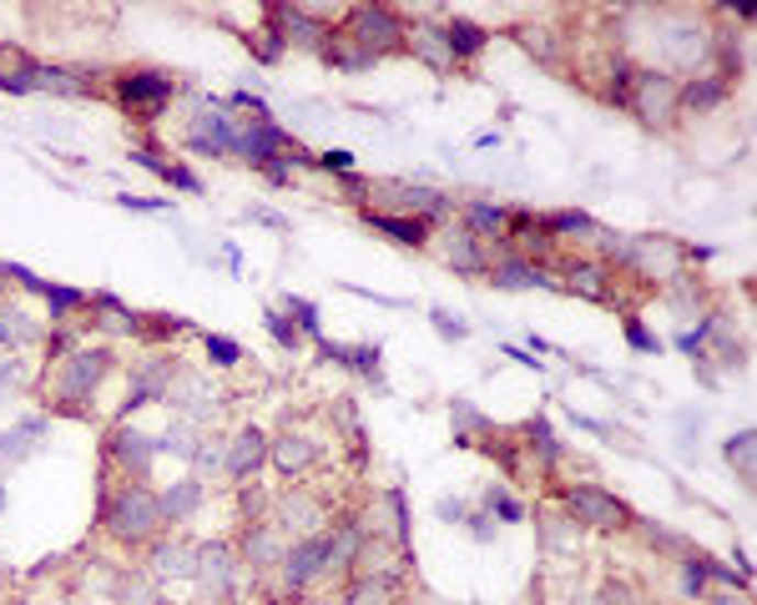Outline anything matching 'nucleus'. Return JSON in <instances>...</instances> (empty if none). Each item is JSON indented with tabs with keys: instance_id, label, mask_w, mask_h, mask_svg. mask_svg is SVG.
<instances>
[{
	"instance_id": "f3484780",
	"label": "nucleus",
	"mask_w": 757,
	"mask_h": 605,
	"mask_svg": "<svg viewBox=\"0 0 757 605\" xmlns=\"http://www.w3.org/2000/svg\"><path fill=\"white\" fill-rule=\"evenodd\" d=\"M283 152H293V142H288V132L278 122H243L233 157H243L248 167H268V161L283 157Z\"/></svg>"
},
{
	"instance_id": "ea45409f",
	"label": "nucleus",
	"mask_w": 757,
	"mask_h": 605,
	"mask_svg": "<svg viewBox=\"0 0 757 605\" xmlns=\"http://www.w3.org/2000/svg\"><path fill=\"white\" fill-rule=\"evenodd\" d=\"M525 439H531V445H521V449H531V455L541 459L546 470L560 459V439L550 434V424H546V419H531V424H525Z\"/></svg>"
},
{
	"instance_id": "3c124183",
	"label": "nucleus",
	"mask_w": 757,
	"mask_h": 605,
	"mask_svg": "<svg viewBox=\"0 0 757 605\" xmlns=\"http://www.w3.org/2000/svg\"><path fill=\"white\" fill-rule=\"evenodd\" d=\"M263 323H268V334H274L283 348H293V344H299V323L288 318V313H268V318H263Z\"/></svg>"
},
{
	"instance_id": "603ef678",
	"label": "nucleus",
	"mask_w": 757,
	"mask_h": 605,
	"mask_svg": "<svg viewBox=\"0 0 757 605\" xmlns=\"http://www.w3.org/2000/svg\"><path fill=\"white\" fill-rule=\"evenodd\" d=\"M283 309L299 318V334H319V309H313V303H303V298H283Z\"/></svg>"
},
{
	"instance_id": "f704fd0d",
	"label": "nucleus",
	"mask_w": 757,
	"mask_h": 605,
	"mask_svg": "<svg viewBox=\"0 0 757 605\" xmlns=\"http://www.w3.org/2000/svg\"><path fill=\"white\" fill-rule=\"evenodd\" d=\"M36 338H46V323L11 309V303H0V344H36Z\"/></svg>"
},
{
	"instance_id": "bb28decb",
	"label": "nucleus",
	"mask_w": 757,
	"mask_h": 605,
	"mask_svg": "<svg viewBox=\"0 0 757 605\" xmlns=\"http://www.w3.org/2000/svg\"><path fill=\"white\" fill-rule=\"evenodd\" d=\"M546 223H550V233H556V243H576V247H591V253H597L601 233H606L597 217H586V212H576V208L571 212H550Z\"/></svg>"
},
{
	"instance_id": "b1692460",
	"label": "nucleus",
	"mask_w": 757,
	"mask_h": 605,
	"mask_svg": "<svg viewBox=\"0 0 757 605\" xmlns=\"http://www.w3.org/2000/svg\"><path fill=\"white\" fill-rule=\"evenodd\" d=\"M268 21L278 25V41H293V46H309V51H323V41H329V25L313 21V15L293 11V5H268Z\"/></svg>"
},
{
	"instance_id": "f03ea898",
	"label": "nucleus",
	"mask_w": 757,
	"mask_h": 605,
	"mask_svg": "<svg viewBox=\"0 0 757 605\" xmlns=\"http://www.w3.org/2000/svg\"><path fill=\"white\" fill-rule=\"evenodd\" d=\"M677 76L657 71V66H632V81H626V112L636 116L642 126H652V132H667L677 116H682V107H677Z\"/></svg>"
},
{
	"instance_id": "0eeeda50",
	"label": "nucleus",
	"mask_w": 757,
	"mask_h": 605,
	"mask_svg": "<svg viewBox=\"0 0 757 605\" xmlns=\"http://www.w3.org/2000/svg\"><path fill=\"white\" fill-rule=\"evenodd\" d=\"M172 91H177V81L167 71H157V66H132V71H122L112 81L116 107L132 116H157L162 107L172 101Z\"/></svg>"
},
{
	"instance_id": "473e14b6",
	"label": "nucleus",
	"mask_w": 757,
	"mask_h": 605,
	"mask_svg": "<svg viewBox=\"0 0 757 605\" xmlns=\"http://www.w3.org/2000/svg\"><path fill=\"white\" fill-rule=\"evenodd\" d=\"M445 41H449V56H455V66H459V61H470V56H480L490 36H485V25L465 21V15H449V21H445Z\"/></svg>"
},
{
	"instance_id": "5701e85b",
	"label": "nucleus",
	"mask_w": 757,
	"mask_h": 605,
	"mask_svg": "<svg viewBox=\"0 0 757 605\" xmlns=\"http://www.w3.org/2000/svg\"><path fill=\"white\" fill-rule=\"evenodd\" d=\"M319 455H323V449L313 445L309 434H278L274 445H268V459L278 464V474H283V480H299V474H309L313 464H319Z\"/></svg>"
},
{
	"instance_id": "e433bc0d",
	"label": "nucleus",
	"mask_w": 757,
	"mask_h": 605,
	"mask_svg": "<svg viewBox=\"0 0 757 605\" xmlns=\"http://www.w3.org/2000/svg\"><path fill=\"white\" fill-rule=\"evenodd\" d=\"M91 309H97V328H107V334H142L137 313L122 309L112 293H97V298H91Z\"/></svg>"
},
{
	"instance_id": "9b49d317",
	"label": "nucleus",
	"mask_w": 757,
	"mask_h": 605,
	"mask_svg": "<svg viewBox=\"0 0 757 605\" xmlns=\"http://www.w3.org/2000/svg\"><path fill=\"white\" fill-rule=\"evenodd\" d=\"M329 570H334V565H329V530L303 535V540L288 545V556H283V591L288 595H303L309 585H319Z\"/></svg>"
},
{
	"instance_id": "864d4df0",
	"label": "nucleus",
	"mask_w": 757,
	"mask_h": 605,
	"mask_svg": "<svg viewBox=\"0 0 757 605\" xmlns=\"http://www.w3.org/2000/svg\"><path fill=\"white\" fill-rule=\"evenodd\" d=\"M626 344H632L636 348V354H657V338H652V334H646V328H642V318H626Z\"/></svg>"
},
{
	"instance_id": "c85d7f7f",
	"label": "nucleus",
	"mask_w": 757,
	"mask_h": 605,
	"mask_svg": "<svg viewBox=\"0 0 757 605\" xmlns=\"http://www.w3.org/2000/svg\"><path fill=\"white\" fill-rule=\"evenodd\" d=\"M0 91H36V61L11 41H0Z\"/></svg>"
},
{
	"instance_id": "2f4dec72",
	"label": "nucleus",
	"mask_w": 757,
	"mask_h": 605,
	"mask_svg": "<svg viewBox=\"0 0 757 605\" xmlns=\"http://www.w3.org/2000/svg\"><path fill=\"white\" fill-rule=\"evenodd\" d=\"M576 535H581V525H576L560 505H550L546 515H541V545H546V556H566V550H576Z\"/></svg>"
},
{
	"instance_id": "4d7b16f0",
	"label": "nucleus",
	"mask_w": 757,
	"mask_h": 605,
	"mask_svg": "<svg viewBox=\"0 0 757 605\" xmlns=\"http://www.w3.org/2000/svg\"><path fill=\"white\" fill-rule=\"evenodd\" d=\"M162 182H172V187H182V192H202V177L198 172H187V167H167V177H162Z\"/></svg>"
},
{
	"instance_id": "6ab92c4d",
	"label": "nucleus",
	"mask_w": 757,
	"mask_h": 605,
	"mask_svg": "<svg viewBox=\"0 0 757 605\" xmlns=\"http://www.w3.org/2000/svg\"><path fill=\"white\" fill-rule=\"evenodd\" d=\"M560 278H566V293H581L591 303H616V288H611V268L597 258H566L560 262Z\"/></svg>"
},
{
	"instance_id": "8fccbe9b",
	"label": "nucleus",
	"mask_w": 757,
	"mask_h": 605,
	"mask_svg": "<svg viewBox=\"0 0 757 605\" xmlns=\"http://www.w3.org/2000/svg\"><path fill=\"white\" fill-rule=\"evenodd\" d=\"M122 605H167L152 581H122Z\"/></svg>"
},
{
	"instance_id": "cd10ccee",
	"label": "nucleus",
	"mask_w": 757,
	"mask_h": 605,
	"mask_svg": "<svg viewBox=\"0 0 757 605\" xmlns=\"http://www.w3.org/2000/svg\"><path fill=\"white\" fill-rule=\"evenodd\" d=\"M459 223L470 227V233H480L485 243H505L510 208H500V202H485V198H475V202H465V217H459Z\"/></svg>"
},
{
	"instance_id": "6e6552de",
	"label": "nucleus",
	"mask_w": 757,
	"mask_h": 605,
	"mask_svg": "<svg viewBox=\"0 0 757 605\" xmlns=\"http://www.w3.org/2000/svg\"><path fill=\"white\" fill-rule=\"evenodd\" d=\"M626 268L642 272L646 283L667 288L671 278H677V272H687V247L677 243V237H661V233H652V237H632Z\"/></svg>"
},
{
	"instance_id": "13d9d810",
	"label": "nucleus",
	"mask_w": 757,
	"mask_h": 605,
	"mask_svg": "<svg viewBox=\"0 0 757 605\" xmlns=\"http://www.w3.org/2000/svg\"><path fill=\"white\" fill-rule=\"evenodd\" d=\"M122 208H132V212H157V208H167V202H157V198H122Z\"/></svg>"
},
{
	"instance_id": "39448f33",
	"label": "nucleus",
	"mask_w": 757,
	"mask_h": 605,
	"mask_svg": "<svg viewBox=\"0 0 757 605\" xmlns=\"http://www.w3.org/2000/svg\"><path fill=\"white\" fill-rule=\"evenodd\" d=\"M112 373V354L107 348H76L71 359L62 363V379H56V404L66 414H87V399L97 394V383Z\"/></svg>"
},
{
	"instance_id": "1a4fd4ad",
	"label": "nucleus",
	"mask_w": 757,
	"mask_h": 605,
	"mask_svg": "<svg viewBox=\"0 0 757 605\" xmlns=\"http://www.w3.org/2000/svg\"><path fill=\"white\" fill-rule=\"evenodd\" d=\"M237 132H243V122H233L218 101H198L192 122H187V147L202 152V157H233Z\"/></svg>"
},
{
	"instance_id": "a878e982",
	"label": "nucleus",
	"mask_w": 757,
	"mask_h": 605,
	"mask_svg": "<svg viewBox=\"0 0 757 605\" xmlns=\"http://www.w3.org/2000/svg\"><path fill=\"white\" fill-rule=\"evenodd\" d=\"M661 293H667L671 309L682 313V318H692V323H702L712 313V298H708V288H702V278H697V272H677V278H671Z\"/></svg>"
},
{
	"instance_id": "7ed1b4c3",
	"label": "nucleus",
	"mask_w": 757,
	"mask_h": 605,
	"mask_svg": "<svg viewBox=\"0 0 757 605\" xmlns=\"http://www.w3.org/2000/svg\"><path fill=\"white\" fill-rule=\"evenodd\" d=\"M657 56H661L657 71H667V76L697 71V66H708V61H712V31H708L702 21H692V15H682V11L661 15Z\"/></svg>"
},
{
	"instance_id": "bf43d9fd",
	"label": "nucleus",
	"mask_w": 757,
	"mask_h": 605,
	"mask_svg": "<svg viewBox=\"0 0 757 605\" xmlns=\"http://www.w3.org/2000/svg\"><path fill=\"white\" fill-rule=\"evenodd\" d=\"M708 605H747V595H743V591H733V595L722 591V595H712V601H708Z\"/></svg>"
},
{
	"instance_id": "5fc2aeb1",
	"label": "nucleus",
	"mask_w": 757,
	"mask_h": 605,
	"mask_svg": "<svg viewBox=\"0 0 757 605\" xmlns=\"http://www.w3.org/2000/svg\"><path fill=\"white\" fill-rule=\"evenodd\" d=\"M313 167H323V172L344 177V172H354V157H348V152H323V157H313Z\"/></svg>"
},
{
	"instance_id": "4be33fe9",
	"label": "nucleus",
	"mask_w": 757,
	"mask_h": 605,
	"mask_svg": "<svg viewBox=\"0 0 757 605\" xmlns=\"http://www.w3.org/2000/svg\"><path fill=\"white\" fill-rule=\"evenodd\" d=\"M263 459H268V439H263V429H237L233 439H227V449H223V470L233 474V480H253V474L263 470Z\"/></svg>"
},
{
	"instance_id": "2eb2a0df",
	"label": "nucleus",
	"mask_w": 757,
	"mask_h": 605,
	"mask_svg": "<svg viewBox=\"0 0 757 605\" xmlns=\"http://www.w3.org/2000/svg\"><path fill=\"white\" fill-rule=\"evenodd\" d=\"M278 530L288 535H319L329 530V505H323V494L313 490H283V500H278Z\"/></svg>"
},
{
	"instance_id": "a18cd8bd",
	"label": "nucleus",
	"mask_w": 757,
	"mask_h": 605,
	"mask_svg": "<svg viewBox=\"0 0 757 605\" xmlns=\"http://www.w3.org/2000/svg\"><path fill=\"white\" fill-rule=\"evenodd\" d=\"M591 605H642V591H636L632 581H621V575H606V581L597 585V601Z\"/></svg>"
},
{
	"instance_id": "423d86ee",
	"label": "nucleus",
	"mask_w": 757,
	"mask_h": 605,
	"mask_svg": "<svg viewBox=\"0 0 757 605\" xmlns=\"http://www.w3.org/2000/svg\"><path fill=\"white\" fill-rule=\"evenodd\" d=\"M348 31L344 36L354 41V46L364 51V56H389V51H404V31H410V21L394 11H385V5H359V11H348Z\"/></svg>"
},
{
	"instance_id": "7c9ffc66",
	"label": "nucleus",
	"mask_w": 757,
	"mask_h": 605,
	"mask_svg": "<svg viewBox=\"0 0 757 605\" xmlns=\"http://www.w3.org/2000/svg\"><path fill=\"white\" fill-rule=\"evenodd\" d=\"M212 399H218V389L212 383H202L192 369H177V379H172V394H167V404H182L187 414H212Z\"/></svg>"
},
{
	"instance_id": "72a5a7b5",
	"label": "nucleus",
	"mask_w": 757,
	"mask_h": 605,
	"mask_svg": "<svg viewBox=\"0 0 757 605\" xmlns=\"http://www.w3.org/2000/svg\"><path fill=\"white\" fill-rule=\"evenodd\" d=\"M399 601V575H359L344 591V605H394Z\"/></svg>"
},
{
	"instance_id": "a19ab883",
	"label": "nucleus",
	"mask_w": 757,
	"mask_h": 605,
	"mask_svg": "<svg viewBox=\"0 0 757 605\" xmlns=\"http://www.w3.org/2000/svg\"><path fill=\"white\" fill-rule=\"evenodd\" d=\"M521 46L531 51L535 61H546V66H560V56H566V46H556V36H550L546 25H525V31H521Z\"/></svg>"
},
{
	"instance_id": "052dcab7",
	"label": "nucleus",
	"mask_w": 757,
	"mask_h": 605,
	"mask_svg": "<svg viewBox=\"0 0 757 605\" xmlns=\"http://www.w3.org/2000/svg\"><path fill=\"white\" fill-rule=\"evenodd\" d=\"M5 278H11V262H0V283H5Z\"/></svg>"
},
{
	"instance_id": "20e7f679",
	"label": "nucleus",
	"mask_w": 757,
	"mask_h": 605,
	"mask_svg": "<svg viewBox=\"0 0 757 605\" xmlns=\"http://www.w3.org/2000/svg\"><path fill=\"white\" fill-rule=\"evenodd\" d=\"M556 505L566 509V515L581 525V530H626V525H636L632 505L626 500H616V494L606 490V484H566V490L556 494Z\"/></svg>"
},
{
	"instance_id": "412c9836",
	"label": "nucleus",
	"mask_w": 757,
	"mask_h": 605,
	"mask_svg": "<svg viewBox=\"0 0 757 605\" xmlns=\"http://www.w3.org/2000/svg\"><path fill=\"white\" fill-rule=\"evenodd\" d=\"M727 97H733V81H727V76H717V71L692 76V81H682V87H677V107H682V112H692V116H708V112H717V107H727Z\"/></svg>"
},
{
	"instance_id": "dca6fc26",
	"label": "nucleus",
	"mask_w": 757,
	"mask_h": 605,
	"mask_svg": "<svg viewBox=\"0 0 757 605\" xmlns=\"http://www.w3.org/2000/svg\"><path fill=\"white\" fill-rule=\"evenodd\" d=\"M485 278L496 288H505V293H521V288H560L546 262H531V258H521V253H500Z\"/></svg>"
},
{
	"instance_id": "09e8293b",
	"label": "nucleus",
	"mask_w": 757,
	"mask_h": 605,
	"mask_svg": "<svg viewBox=\"0 0 757 605\" xmlns=\"http://www.w3.org/2000/svg\"><path fill=\"white\" fill-rule=\"evenodd\" d=\"M485 509H496V515L505 519V525H515V519H525V505H521V500H510V494H500L496 484L485 490Z\"/></svg>"
},
{
	"instance_id": "393cba45",
	"label": "nucleus",
	"mask_w": 757,
	"mask_h": 605,
	"mask_svg": "<svg viewBox=\"0 0 757 605\" xmlns=\"http://www.w3.org/2000/svg\"><path fill=\"white\" fill-rule=\"evenodd\" d=\"M152 581H172V575H198V545L192 540H162L147 556Z\"/></svg>"
},
{
	"instance_id": "ddd939ff",
	"label": "nucleus",
	"mask_w": 757,
	"mask_h": 605,
	"mask_svg": "<svg viewBox=\"0 0 757 605\" xmlns=\"http://www.w3.org/2000/svg\"><path fill=\"white\" fill-rule=\"evenodd\" d=\"M157 439H147V434L126 429V424H116L112 434H107V459H112L116 470H122V480H147L152 474V459H157Z\"/></svg>"
},
{
	"instance_id": "c03bdc74",
	"label": "nucleus",
	"mask_w": 757,
	"mask_h": 605,
	"mask_svg": "<svg viewBox=\"0 0 757 605\" xmlns=\"http://www.w3.org/2000/svg\"><path fill=\"white\" fill-rule=\"evenodd\" d=\"M753 449H757L753 429L733 434V439L722 445V455H727V464H737V480H743V484H753Z\"/></svg>"
},
{
	"instance_id": "aec40b11",
	"label": "nucleus",
	"mask_w": 757,
	"mask_h": 605,
	"mask_svg": "<svg viewBox=\"0 0 757 605\" xmlns=\"http://www.w3.org/2000/svg\"><path fill=\"white\" fill-rule=\"evenodd\" d=\"M233 575H237V560L227 545H198V585L208 601H227L233 595Z\"/></svg>"
},
{
	"instance_id": "79ce46f5",
	"label": "nucleus",
	"mask_w": 757,
	"mask_h": 605,
	"mask_svg": "<svg viewBox=\"0 0 757 605\" xmlns=\"http://www.w3.org/2000/svg\"><path fill=\"white\" fill-rule=\"evenodd\" d=\"M41 434H46V419L15 424L11 434H0V455H5V459H25V455H31V439H41Z\"/></svg>"
},
{
	"instance_id": "680f3d73",
	"label": "nucleus",
	"mask_w": 757,
	"mask_h": 605,
	"mask_svg": "<svg viewBox=\"0 0 757 605\" xmlns=\"http://www.w3.org/2000/svg\"><path fill=\"white\" fill-rule=\"evenodd\" d=\"M0 509H5V490H0Z\"/></svg>"
},
{
	"instance_id": "a211bd4d",
	"label": "nucleus",
	"mask_w": 757,
	"mask_h": 605,
	"mask_svg": "<svg viewBox=\"0 0 757 605\" xmlns=\"http://www.w3.org/2000/svg\"><path fill=\"white\" fill-rule=\"evenodd\" d=\"M404 51H410L414 61L430 66V71H439V76L455 71V56H449V41H445V25L439 21H410V31H404Z\"/></svg>"
},
{
	"instance_id": "37998d69",
	"label": "nucleus",
	"mask_w": 757,
	"mask_h": 605,
	"mask_svg": "<svg viewBox=\"0 0 757 605\" xmlns=\"http://www.w3.org/2000/svg\"><path fill=\"white\" fill-rule=\"evenodd\" d=\"M708 565H712L708 556H682V565H677V585H682V595H692L697 601V595L708 591V581H712Z\"/></svg>"
},
{
	"instance_id": "c756f323",
	"label": "nucleus",
	"mask_w": 757,
	"mask_h": 605,
	"mask_svg": "<svg viewBox=\"0 0 757 605\" xmlns=\"http://www.w3.org/2000/svg\"><path fill=\"white\" fill-rule=\"evenodd\" d=\"M364 223L374 227V233H385V237H394V243H404V247H424L430 243V223H420V217H394V212H364Z\"/></svg>"
},
{
	"instance_id": "c9c22d12",
	"label": "nucleus",
	"mask_w": 757,
	"mask_h": 605,
	"mask_svg": "<svg viewBox=\"0 0 757 605\" xmlns=\"http://www.w3.org/2000/svg\"><path fill=\"white\" fill-rule=\"evenodd\" d=\"M198 505H202V484L198 480H177L172 490H162V519H167V525L187 519Z\"/></svg>"
},
{
	"instance_id": "f257e3e1",
	"label": "nucleus",
	"mask_w": 757,
	"mask_h": 605,
	"mask_svg": "<svg viewBox=\"0 0 757 605\" xmlns=\"http://www.w3.org/2000/svg\"><path fill=\"white\" fill-rule=\"evenodd\" d=\"M162 494H152L147 484H107L101 490V530L122 545H147L162 535Z\"/></svg>"
},
{
	"instance_id": "9d476101",
	"label": "nucleus",
	"mask_w": 757,
	"mask_h": 605,
	"mask_svg": "<svg viewBox=\"0 0 757 605\" xmlns=\"http://www.w3.org/2000/svg\"><path fill=\"white\" fill-rule=\"evenodd\" d=\"M369 198H379L385 208H394V217H420V223H435L449 217V198L439 187H414V182H369Z\"/></svg>"
},
{
	"instance_id": "f8f14e48",
	"label": "nucleus",
	"mask_w": 757,
	"mask_h": 605,
	"mask_svg": "<svg viewBox=\"0 0 757 605\" xmlns=\"http://www.w3.org/2000/svg\"><path fill=\"white\" fill-rule=\"evenodd\" d=\"M439 258L455 272H465V278H485L490 262H496V253H490V243H485L480 233H470L465 223H449L445 237H439Z\"/></svg>"
},
{
	"instance_id": "6e6d98bb",
	"label": "nucleus",
	"mask_w": 757,
	"mask_h": 605,
	"mask_svg": "<svg viewBox=\"0 0 757 605\" xmlns=\"http://www.w3.org/2000/svg\"><path fill=\"white\" fill-rule=\"evenodd\" d=\"M435 328H439V334L449 338V344H459V338L470 334V328H465V323H459L455 313H445V309H435Z\"/></svg>"
},
{
	"instance_id": "4c0bfd02",
	"label": "nucleus",
	"mask_w": 757,
	"mask_h": 605,
	"mask_svg": "<svg viewBox=\"0 0 757 605\" xmlns=\"http://www.w3.org/2000/svg\"><path fill=\"white\" fill-rule=\"evenodd\" d=\"M36 91H56V97H81L87 76L66 71V66H36Z\"/></svg>"
},
{
	"instance_id": "de8ad7c7",
	"label": "nucleus",
	"mask_w": 757,
	"mask_h": 605,
	"mask_svg": "<svg viewBox=\"0 0 757 605\" xmlns=\"http://www.w3.org/2000/svg\"><path fill=\"white\" fill-rule=\"evenodd\" d=\"M202 348H208V359L218 363V369H233V363L243 359V348H237L233 338H223V334H208L202 338Z\"/></svg>"
},
{
	"instance_id": "49530a36",
	"label": "nucleus",
	"mask_w": 757,
	"mask_h": 605,
	"mask_svg": "<svg viewBox=\"0 0 757 605\" xmlns=\"http://www.w3.org/2000/svg\"><path fill=\"white\" fill-rule=\"evenodd\" d=\"M642 540H652L657 550H671V556H692V540H677L671 530H661L657 519H646V525H642Z\"/></svg>"
},
{
	"instance_id": "e2e57ef3",
	"label": "nucleus",
	"mask_w": 757,
	"mask_h": 605,
	"mask_svg": "<svg viewBox=\"0 0 757 605\" xmlns=\"http://www.w3.org/2000/svg\"><path fill=\"white\" fill-rule=\"evenodd\" d=\"M62 605H71V601H62Z\"/></svg>"
},
{
	"instance_id": "4468645a",
	"label": "nucleus",
	"mask_w": 757,
	"mask_h": 605,
	"mask_svg": "<svg viewBox=\"0 0 757 605\" xmlns=\"http://www.w3.org/2000/svg\"><path fill=\"white\" fill-rule=\"evenodd\" d=\"M283 556H288V545L274 519H248V525H243V535H237V560H243V565L274 570V565H283Z\"/></svg>"
},
{
	"instance_id": "58836bf2",
	"label": "nucleus",
	"mask_w": 757,
	"mask_h": 605,
	"mask_svg": "<svg viewBox=\"0 0 757 605\" xmlns=\"http://www.w3.org/2000/svg\"><path fill=\"white\" fill-rule=\"evenodd\" d=\"M323 56H329L334 66H344V71H369V66H374V56H364L354 41L334 36V31H329V41H323Z\"/></svg>"
}]
</instances>
